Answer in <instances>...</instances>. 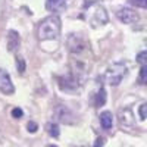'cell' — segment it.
Segmentation results:
<instances>
[{"label":"cell","mask_w":147,"mask_h":147,"mask_svg":"<svg viewBox=\"0 0 147 147\" xmlns=\"http://www.w3.org/2000/svg\"><path fill=\"white\" fill-rule=\"evenodd\" d=\"M27 128H28V131H30V132H35L37 129H38V125H37L35 122L30 121V122H28V125H27Z\"/></svg>","instance_id":"cell-21"},{"label":"cell","mask_w":147,"mask_h":147,"mask_svg":"<svg viewBox=\"0 0 147 147\" xmlns=\"http://www.w3.org/2000/svg\"><path fill=\"white\" fill-rule=\"evenodd\" d=\"M81 84H82V81L72 72H69L66 75L59 78V87L63 91H75V90L80 88Z\"/></svg>","instance_id":"cell-4"},{"label":"cell","mask_w":147,"mask_h":147,"mask_svg":"<svg viewBox=\"0 0 147 147\" xmlns=\"http://www.w3.org/2000/svg\"><path fill=\"white\" fill-rule=\"evenodd\" d=\"M66 0H46V7L50 12H60L66 9Z\"/></svg>","instance_id":"cell-11"},{"label":"cell","mask_w":147,"mask_h":147,"mask_svg":"<svg viewBox=\"0 0 147 147\" xmlns=\"http://www.w3.org/2000/svg\"><path fill=\"white\" fill-rule=\"evenodd\" d=\"M137 62H138L141 66H147V50L137 55Z\"/></svg>","instance_id":"cell-19"},{"label":"cell","mask_w":147,"mask_h":147,"mask_svg":"<svg viewBox=\"0 0 147 147\" xmlns=\"http://www.w3.org/2000/svg\"><path fill=\"white\" fill-rule=\"evenodd\" d=\"M6 43H7V50L9 52H16L19 49V44H21L19 34L13 30H10L7 32V37H6Z\"/></svg>","instance_id":"cell-9"},{"label":"cell","mask_w":147,"mask_h":147,"mask_svg":"<svg viewBox=\"0 0 147 147\" xmlns=\"http://www.w3.org/2000/svg\"><path fill=\"white\" fill-rule=\"evenodd\" d=\"M138 116H140V119H143V121L147 119V103H141V105L138 106Z\"/></svg>","instance_id":"cell-17"},{"label":"cell","mask_w":147,"mask_h":147,"mask_svg":"<svg viewBox=\"0 0 147 147\" xmlns=\"http://www.w3.org/2000/svg\"><path fill=\"white\" fill-rule=\"evenodd\" d=\"M128 3L136 6V7H143L147 9V0H128Z\"/></svg>","instance_id":"cell-18"},{"label":"cell","mask_w":147,"mask_h":147,"mask_svg":"<svg viewBox=\"0 0 147 147\" xmlns=\"http://www.w3.org/2000/svg\"><path fill=\"white\" fill-rule=\"evenodd\" d=\"M116 16L121 22H124V24H134V22H137L138 21V13L136 10H132L129 7H122L116 12Z\"/></svg>","instance_id":"cell-7"},{"label":"cell","mask_w":147,"mask_h":147,"mask_svg":"<svg viewBox=\"0 0 147 147\" xmlns=\"http://www.w3.org/2000/svg\"><path fill=\"white\" fill-rule=\"evenodd\" d=\"M82 147H87V146H82Z\"/></svg>","instance_id":"cell-24"},{"label":"cell","mask_w":147,"mask_h":147,"mask_svg":"<svg viewBox=\"0 0 147 147\" xmlns=\"http://www.w3.org/2000/svg\"><path fill=\"white\" fill-rule=\"evenodd\" d=\"M100 124L105 129H110L113 125V116H112V112L109 110H105V112L100 113Z\"/></svg>","instance_id":"cell-12"},{"label":"cell","mask_w":147,"mask_h":147,"mask_svg":"<svg viewBox=\"0 0 147 147\" xmlns=\"http://www.w3.org/2000/svg\"><path fill=\"white\" fill-rule=\"evenodd\" d=\"M0 91L3 94H13L15 93L13 82L10 80L9 72L5 69H0Z\"/></svg>","instance_id":"cell-6"},{"label":"cell","mask_w":147,"mask_h":147,"mask_svg":"<svg viewBox=\"0 0 147 147\" xmlns=\"http://www.w3.org/2000/svg\"><path fill=\"white\" fill-rule=\"evenodd\" d=\"M47 132L50 134L52 137L57 138V137H59V134H60V131H59V125H57V124H53V122L47 124Z\"/></svg>","instance_id":"cell-14"},{"label":"cell","mask_w":147,"mask_h":147,"mask_svg":"<svg viewBox=\"0 0 147 147\" xmlns=\"http://www.w3.org/2000/svg\"><path fill=\"white\" fill-rule=\"evenodd\" d=\"M106 103V90L100 88L96 94V106H103Z\"/></svg>","instance_id":"cell-13"},{"label":"cell","mask_w":147,"mask_h":147,"mask_svg":"<svg viewBox=\"0 0 147 147\" xmlns=\"http://www.w3.org/2000/svg\"><path fill=\"white\" fill-rule=\"evenodd\" d=\"M46 147H57L56 144H49V146H46Z\"/></svg>","instance_id":"cell-23"},{"label":"cell","mask_w":147,"mask_h":147,"mask_svg":"<svg viewBox=\"0 0 147 147\" xmlns=\"http://www.w3.org/2000/svg\"><path fill=\"white\" fill-rule=\"evenodd\" d=\"M22 115H24V112H22V109H21V107H15V109H12V116H13V118L19 119V118H22Z\"/></svg>","instance_id":"cell-20"},{"label":"cell","mask_w":147,"mask_h":147,"mask_svg":"<svg viewBox=\"0 0 147 147\" xmlns=\"http://www.w3.org/2000/svg\"><path fill=\"white\" fill-rule=\"evenodd\" d=\"M56 118L60 122H63V124H72L74 122V119H71V118H74V115L66 106H59L56 109Z\"/></svg>","instance_id":"cell-10"},{"label":"cell","mask_w":147,"mask_h":147,"mask_svg":"<svg viewBox=\"0 0 147 147\" xmlns=\"http://www.w3.org/2000/svg\"><path fill=\"white\" fill-rule=\"evenodd\" d=\"M103 144H105V138L103 137H99V138L96 140V144L93 147H103Z\"/></svg>","instance_id":"cell-22"},{"label":"cell","mask_w":147,"mask_h":147,"mask_svg":"<svg viewBox=\"0 0 147 147\" xmlns=\"http://www.w3.org/2000/svg\"><path fill=\"white\" fill-rule=\"evenodd\" d=\"M138 84H147V66H141L138 74Z\"/></svg>","instance_id":"cell-16"},{"label":"cell","mask_w":147,"mask_h":147,"mask_svg":"<svg viewBox=\"0 0 147 147\" xmlns=\"http://www.w3.org/2000/svg\"><path fill=\"white\" fill-rule=\"evenodd\" d=\"M127 72H128V68L124 62H116L107 68L105 77L110 85H119V82L127 75Z\"/></svg>","instance_id":"cell-3"},{"label":"cell","mask_w":147,"mask_h":147,"mask_svg":"<svg viewBox=\"0 0 147 147\" xmlns=\"http://www.w3.org/2000/svg\"><path fill=\"white\" fill-rule=\"evenodd\" d=\"M25 68H27L25 59H24L22 56H16V69H18V72L24 74V72H25Z\"/></svg>","instance_id":"cell-15"},{"label":"cell","mask_w":147,"mask_h":147,"mask_svg":"<svg viewBox=\"0 0 147 147\" xmlns=\"http://www.w3.org/2000/svg\"><path fill=\"white\" fill-rule=\"evenodd\" d=\"M118 118H119V124H121V127L131 128V127L136 125V119H134V113H132V110H131L129 107L119 109Z\"/></svg>","instance_id":"cell-8"},{"label":"cell","mask_w":147,"mask_h":147,"mask_svg":"<svg viewBox=\"0 0 147 147\" xmlns=\"http://www.w3.org/2000/svg\"><path fill=\"white\" fill-rule=\"evenodd\" d=\"M82 18L87 21L93 28L97 27H102L107 22V13H106V9L96 3V2H90L87 6H85L84 12H82Z\"/></svg>","instance_id":"cell-2"},{"label":"cell","mask_w":147,"mask_h":147,"mask_svg":"<svg viewBox=\"0 0 147 147\" xmlns=\"http://www.w3.org/2000/svg\"><path fill=\"white\" fill-rule=\"evenodd\" d=\"M60 28H62V22L57 15H52L47 16L46 19H43L38 25V38L41 41L46 40H57L59 34H60Z\"/></svg>","instance_id":"cell-1"},{"label":"cell","mask_w":147,"mask_h":147,"mask_svg":"<svg viewBox=\"0 0 147 147\" xmlns=\"http://www.w3.org/2000/svg\"><path fill=\"white\" fill-rule=\"evenodd\" d=\"M68 47H69V50L71 53H82L85 49L88 47L87 41L84 40V37L80 35V34H71L69 35V38H68Z\"/></svg>","instance_id":"cell-5"}]
</instances>
